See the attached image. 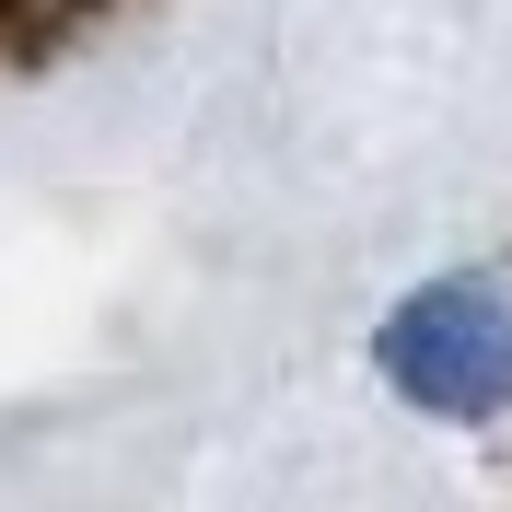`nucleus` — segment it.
Masks as SVG:
<instances>
[{
	"label": "nucleus",
	"mask_w": 512,
	"mask_h": 512,
	"mask_svg": "<svg viewBox=\"0 0 512 512\" xmlns=\"http://www.w3.org/2000/svg\"><path fill=\"white\" fill-rule=\"evenodd\" d=\"M384 373L431 419H489L512 408V291L501 280H431L384 326Z\"/></svg>",
	"instance_id": "f257e3e1"
}]
</instances>
